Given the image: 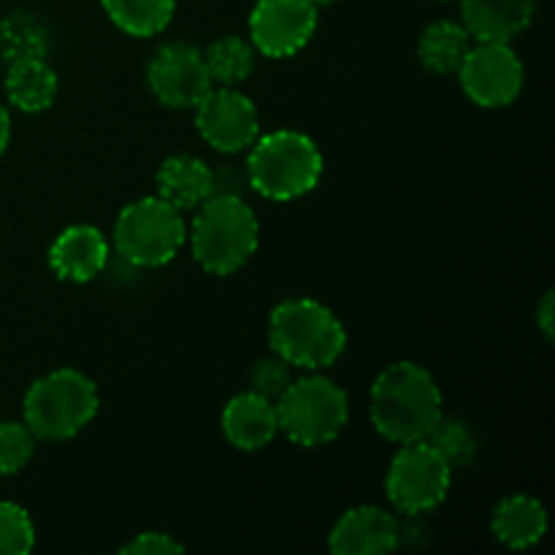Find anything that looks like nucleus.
Returning a JSON list of instances; mask_svg holds the SVG:
<instances>
[{
    "instance_id": "nucleus-23",
    "label": "nucleus",
    "mask_w": 555,
    "mask_h": 555,
    "mask_svg": "<svg viewBox=\"0 0 555 555\" xmlns=\"http://www.w3.org/2000/svg\"><path fill=\"white\" fill-rule=\"evenodd\" d=\"M47 54V30L30 14L5 16L0 22V57L20 60V57H43Z\"/></svg>"
},
{
    "instance_id": "nucleus-24",
    "label": "nucleus",
    "mask_w": 555,
    "mask_h": 555,
    "mask_svg": "<svg viewBox=\"0 0 555 555\" xmlns=\"http://www.w3.org/2000/svg\"><path fill=\"white\" fill-rule=\"evenodd\" d=\"M423 442L431 444L453 469L455 466L469 464L477 453V439L472 434V428L466 423L455 421V417H439V423L431 428V434Z\"/></svg>"
},
{
    "instance_id": "nucleus-32",
    "label": "nucleus",
    "mask_w": 555,
    "mask_h": 555,
    "mask_svg": "<svg viewBox=\"0 0 555 555\" xmlns=\"http://www.w3.org/2000/svg\"><path fill=\"white\" fill-rule=\"evenodd\" d=\"M309 3H312L314 9H325V5H334L336 0H309Z\"/></svg>"
},
{
    "instance_id": "nucleus-19",
    "label": "nucleus",
    "mask_w": 555,
    "mask_h": 555,
    "mask_svg": "<svg viewBox=\"0 0 555 555\" xmlns=\"http://www.w3.org/2000/svg\"><path fill=\"white\" fill-rule=\"evenodd\" d=\"M9 101L22 112H43L57 95V76L43 57H20L9 63L5 74Z\"/></svg>"
},
{
    "instance_id": "nucleus-25",
    "label": "nucleus",
    "mask_w": 555,
    "mask_h": 555,
    "mask_svg": "<svg viewBox=\"0 0 555 555\" xmlns=\"http://www.w3.org/2000/svg\"><path fill=\"white\" fill-rule=\"evenodd\" d=\"M36 545L33 520L20 504L0 502V555H27Z\"/></svg>"
},
{
    "instance_id": "nucleus-8",
    "label": "nucleus",
    "mask_w": 555,
    "mask_h": 555,
    "mask_svg": "<svg viewBox=\"0 0 555 555\" xmlns=\"http://www.w3.org/2000/svg\"><path fill=\"white\" fill-rule=\"evenodd\" d=\"M453 466L428 442L401 444L388 469V499L404 515H423L448 499Z\"/></svg>"
},
{
    "instance_id": "nucleus-17",
    "label": "nucleus",
    "mask_w": 555,
    "mask_h": 555,
    "mask_svg": "<svg viewBox=\"0 0 555 555\" xmlns=\"http://www.w3.org/2000/svg\"><path fill=\"white\" fill-rule=\"evenodd\" d=\"M157 193L179 211L198 209L211 195V168L195 155H173L157 171Z\"/></svg>"
},
{
    "instance_id": "nucleus-2",
    "label": "nucleus",
    "mask_w": 555,
    "mask_h": 555,
    "mask_svg": "<svg viewBox=\"0 0 555 555\" xmlns=\"http://www.w3.org/2000/svg\"><path fill=\"white\" fill-rule=\"evenodd\" d=\"M258 217L242 195H209L198 206L190 242L193 255L209 274H233L258 249Z\"/></svg>"
},
{
    "instance_id": "nucleus-16",
    "label": "nucleus",
    "mask_w": 555,
    "mask_h": 555,
    "mask_svg": "<svg viewBox=\"0 0 555 555\" xmlns=\"http://www.w3.org/2000/svg\"><path fill=\"white\" fill-rule=\"evenodd\" d=\"M222 431H225V439L233 448L255 453V450L266 448L280 431L276 404L253 393V390L236 396L222 410Z\"/></svg>"
},
{
    "instance_id": "nucleus-31",
    "label": "nucleus",
    "mask_w": 555,
    "mask_h": 555,
    "mask_svg": "<svg viewBox=\"0 0 555 555\" xmlns=\"http://www.w3.org/2000/svg\"><path fill=\"white\" fill-rule=\"evenodd\" d=\"M9 139H11V119H9V112L0 106V155H3V150L9 146Z\"/></svg>"
},
{
    "instance_id": "nucleus-20",
    "label": "nucleus",
    "mask_w": 555,
    "mask_h": 555,
    "mask_svg": "<svg viewBox=\"0 0 555 555\" xmlns=\"http://www.w3.org/2000/svg\"><path fill=\"white\" fill-rule=\"evenodd\" d=\"M469 47V30H466L464 25L442 20L434 22L431 27H426V33L421 36V47H417V57H421V63L426 65L428 70H434V74H459Z\"/></svg>"
},
{
    "instance_id": "nucleus-1",
    "label": "nucleus",
    "mask_w": 555,
    "mask_h": 555,
    "mask_svg": "<svg viewBox=\"0 0 555 555\" xmlns=\"http://www.w3.org/2000/svg\"><path fill=\"white\" fill-rule=\"evenodd\" d=\"M442 417V390L412 361L385 369L372 388V423L388 442H423Z\"/></svg>"
},
{
    "instance_id": "nucleus-15",
    "label": "nucleus",
    "mask_w": 555,
    "mask_h": 555,
    "mask_svg": "<svg viewBox=\"0 0 555 555\" xmlns=\"http://www.w3.org/2000/svg\"><path fill=\"white\" fill-rule=\"evenodd\" d=\"M464 27L475 41L509 43L531 25L537 0H464Z\"/></svg>"
},
{
    "instance_id": "nucleus-10",
    "label": "nucleus",
    "mask_w": 555,
    "mask_h": 555,
    "mask_svg": "<svg viewBox=\"0 0 555 555\" xmlns=\"http://www.w3.org/2000/svg\"><path fill=\"white\" fill-rule=\"evenodd\" d=\"M146 81L157 101L171 108H195L215 85L206 70L204 52L184 41H171L157 49L146 70Z\"/></svg>"
},
{
    "instance_id": "nucleus-7",
    "label": "nucleus",
    "mask_w": 555,
    "mask_h": 555,
    "mask_svg": "<svg viewBox=\"0 0 555 555\" xmlns=\"http://www.w3.org/2000/svg\"><path fill=\"white\" fill-rule=\"evenodd\" d=\"M188 238L182 211L168 201L141 198L125 206L114 225V244L128 263L155 269L168 263Z\"/></svg>"
},
{
    "instance_id": "nucleus-29",
    "label": "nucleus",
    "mask_w": 555,
    "mask_h": 555,
    "mask_svg": "<svg viewBox=\"0 0 555 555\" xmlns=\"http://www.w3.org/2000/svg\"><path fill=\"white\" fill-rule=\"evenodd\" d=\"M244 179L238 168L222 166L211 171V195H242Z\"/></svg>"
},
{
    "instance_id": "nucleus-27",
    "label": "nucleus",
    "mask_w": 555,
    "mask_h": 555,
    "mask_svg": "<svg viewBox=\"0 0 555 555\" xmlns=\"http://www.w3.org/2000/svg\"><path fill=\"white\" fill-rule=\"evenodd\" d=\"M291 363L276 356V352L269 358H260L253 366V372H249V388H253V393L263 396L269 401L280 399L291 388Z\"/></svg>"
},
{
    "instance_id": "nucleus-14",
    "label": "nucleus",
    "mask_w": 555,
    "mask_h": 555,
    "mask_svg": "<svg viewBox=\"0 0 555 555\" xmlns=\"http://www.w3.org/2000/svg\"><path fill=\"white\" fill-rule=\"evenodd\" d=\"M108 244L95 225H70L54 238L49 266L60 280L90 282L106 269Z\"/></svg>"
},
{
    "instance_id": "nucleus-28",
    "label": "nucleus",
    "mask_w": 555,
    "mask_h": 555,
    "mask_svg": "<svg viewBox=\"0 0 555 555\" xmlns=\"http://www.w3.org/2000/svg\"><path fill=\"white\" fill-rule=\"evenodd\" d=\"M122 553L128 555H171L182 553V545L177 540H171L168 534H160V531H146V534H139L135 540H130L128 545H122Z\"/></svg>"
},
{
    "instance_id": "nucleus-26",
    "label": "nucleus",
    "mask_w": 555,
    "mask_h": 555,
    "mask_svg": "<svg viewBox=\"0 0 555 555\" xmlns=\"http://www.w3.org/2000/svg\"><path fill=\"white\" fill-rule=\"evenodd\" d=\"M36 450V437L25 423H0V475L25 469Z\"/></svg>"
},
{
    "instance_id": "nucleus-21",
    "label": "nucleus",
    "mask_w": 555,
    "mask_h": 555,
    "mask_svg": "<svg viewBox=\"0 0 555 555\" xmlns=\"http://www.w3.org/2000/svg\"><path fill=\"white\" fill-rule=\"evenodd\" d=\"M101 3L108 20L135 38H150L166 30L177 9V0H101Z\"/></svg>"
},
{
    "instance_id": "nucleus-18",
    "label": "nucleus",
    "mask_w": 555,
    "mask_h": 555,
    "mask_svg": "<svg viewBox=\"0 0 555 555\" xmlns=\"http://www.w3.org/2000/svg\"><path fill=\"white\" fill-rule=\"evenodd\" d=\"M491 529L502 545L513 547V551H526L545 537L547 513L537 499L518 493V496H507L496 504Z\"/></svg>"
},
{
    "instance_id": "nucleus-3",
    "label": "nucleus",
    "mask_w": 555,
    "mask_h": 555,
    "mask_svg": "<svg viewBox=\"0 0 555 555\" xmlns=\"http://www.w3.org/2000/svg\"><path fill=\"white\" fill-rule=\"evenodd\" d=\"M269 341L291 366L325 369L345 352L347 331L328 307L312 298H293L271 312Z\"/></svg>"
},
{
    "instance_id": "nucleus-22",
    "label": "nucleus",
    "mask_w": 555,
    "mask_h": 555,
    "mask_svg": "<svg viewBox=\"0 0 555 555\" xmlns=\"http://www.w3.org/2000/svg\"><path fill=\"white\" fill-rule=\"evenodd\" d=\"M206 70L211 81L220 87H236L253 74L255 68V49L253 43L238 36H222L204 52Z\"/></svg>"
},
{
    "instance_id": "nucleus-4",
    "label": "nucleus",
    "mask_w": 555,
    "mask_h": 555,
    "mask_svg": "<svg viewBox=\"0 0 555 555\" xmlns=\"http://www.w3.org/2000/svg\"><path fill=\"white\" fill-rule=\"evenodd\" d=\"M323 177V155L309 135L296 130L255 139L247 160V179L263 198L293 201L318 188Z\"/></svg>"
},
{
    "instance_id": "nucleus-13",
    "label": "nucleus",
    "mask_w": 555,
    "mask_h": 555,
    "mask_svg": "<svg viewBox=\"0 0 555 555\" xmlns=\"http://www.w3.org/2000/svg\"><path fill=\"white\" fill-rule=\"evenodd\" d=\"M401 545L399 520L383 507H352L339 518L328 537L331 553L336 555H385Z\"/></svg>"
},
{
    "instance_id": "nucleus-5",
    "label": "nucleus",
    "mask_w": 555,
    "mask_h": 555,
    "mask_svg": "<svg viewBox=\"0 0 555 555\" xmlns=\"http://www.w3.org/2000/svg\"><path fill=\"white\" fill-rule=\"evenodd\" d=\"M98 390L76 369H57L36 379L25 396V426L36 439L63 442L76 437L98 415Z\"/></svg>"
},
{
    "instance_id": "nucleus-12",
    "label": "nucleus",
    "mask_w": 555,
    "mask_h": 555,
    "mask_svg": "<svg viewBox=\"0 0 555 555\" xmlns=\"http://www.w3.org/2000/svg\"><path fill=\"white\" fill-rule=\"evenodd\" d=\"M198 133L217 152H242L258 139V108L247 95L233 87L209 90L195 106Z\"/></svg>"
},
{
    "instance_id": "nucleus-11",
    "label": "nucleus",
    "mask_w": 555,
    "mask_h": 555,
    "mask_svg": "<svg viewBox=\"0 0 555 555\" xmlns=\"http://www.w3.org/2000/svg\"><path fill=\"white\" fill-rule=\"evenodd\" d=\"M318 9L309 0H258L249 14L253 47L266 57H291L314 36Z\"/></svg>"
},
{
    "instance_id": "nucleus-6",
    "label": "nucleus",
    "mask_w": 555,
    "mask_h": 555,
    "mask_svg": "<svg viewBox=\"0 0 555 555\" xmlns=\"http://www.w3.org/2000/svg\"><path fill=\"white\" fill-rule=\"evenodd\" d=\"M350 404L347 393L328 377H304L276 399L280 431L301 448H320L334 442L347 426Z\"/></svg>"
},
{
    "instance_id": "nucleus-9",
    "label": "nucleus",
    "mask_w": 555,
    "mask_h": 555,
    "mask_svg": "<svg viewBox=\"0 0 555 555\" xmlns=\"http://www.w3.org/2000/svg\"><path fill=\"white\" fill-rule=\"evenodd\" d=\"M459 79L469 101L477 106L499 108L513 103L524 87V63L509 43L477 41L469 47L459 68Z\"/></svg>"
},
{
    "instance_id": "nucleus-30",
    "label": "nucleus",
    "mask_w": 555,
    "mask_h": 555,
    "mask_svg": "<svg viewBox=\"0 0 555 555\" xmlns=\"http://www.w3.org/2000/svg\"><path fill=\"white\" fill-rule=\"evenodd\" d=\"M537 323H540L542 336H545L547 341H553V336H555V296L553 293H545V298H542L540 309H537Z\"/></svg>"
}]
</instances>
